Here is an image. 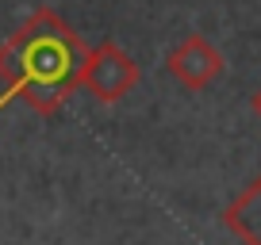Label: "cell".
Segmentation results:
<instances>
[{
  "label": "cell",
  "instance_id": "cell-1",
  "mask_svg": "<svg viewBox=\"0 0 261 245\" xmlns=\"http://www.w3.org/2000/svg\"><path fill=\"white\" fill-rule=\"evenodd\" d=\"M85 54L89 46L81 42V35L65 27L50 8H39L0 46V111L12 100L27 96L39 115H50L65 100V92L81 84Z\"/></svg>",
  "mask_w": 261,
  "mask_h": 245
},
{
  "label": "cell",
  "instance_id": "cell-2",
  "mask_svg": "<svg viewBox=\"0 0 261 245\" xmlns=\"http://www.w3.org/2000/svg\"><path fill=\"white\" fill-rule=\"evenodd\" d=\"M81 84L100 104H115V100H123L139 84V66H135V57L123 54L115 42H100V46H92L89 54H85Z\"/></svg>",
  "mask_w": 261,
  "mask_h": 245
},
{
  "label": "cell",
  "instance_id": "cell-3",
  "mask_svg": "<svg viewBox=\"0 0 261 245\" xmlns=\"http://www.w3.org/2000/svg\"><path fill=\"white\" fill-rule=\"evenodd\" d=\"M165 69H169L188 92H204L207 84L223 73V54L204 35H188V39L165 57Z\"/></svg>",
  "mask_w": 261,
  "mask_h": 245
},
{
  "label": "cell",
  "instance_id": "cell-4",
  "mask_svg": "<svg viewBox=\"0 0 261 245\" xmlns=\"http://www.w3.org/2000/svg\"><path fill=\"white\" fill-rule=\"evenodd\" d=\"M223 222H227L246 245H261V176L223 211Z\"/></svg>",
  "mask_w": 261,
  "mask_h": 245
},
{
  "label": "cell",
  "instance_id": "cell-5",
  "mask_svg": "<svg viewBox=\"0 0 261 245\" xmlns=\"http://www.w3.org/2000/svg\"><path fill=\"white\" fill-rule=\"evenodd\" d=\"M250 104H253V111H257V119H261V88L253 92V100H250Z\"/></svg>",
  "mask_w": 261,
  "mask_h": 245
}]
</instances>
